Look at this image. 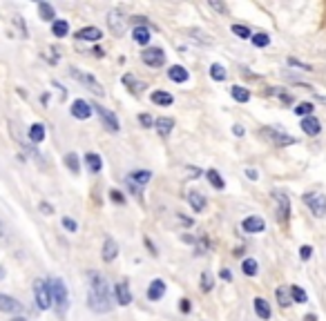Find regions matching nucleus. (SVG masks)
Segmentation results:
<instances>
[{
	"mask_svg": "<svg viewBox=\"0 0 326 321\" xmlns=\"http://www.w3.org/2000/svg\"><path fill=\"white\" fill-rule=\"evenodd\" d=\"M85 165L92 174H99L103 170V159H101L99 154H94V152H89V154H85Z\"/></svg>",
	"mask_w": 326,
	"mask_h": 321,
	"instance_id": "25",
	"label": "nucleus"
},
{
	"mask_svg": "<svg viewBox=\"0 0 326 321\" xmlns=\"http://www.w3.org/2000/svg\"><path fill=\"white\" fill-rule=\"evenodd\" d=\"M63 228L67 230V232H76V230H78V223L74 221V219H70V217H63Z\"/></svg>",
	"mask_w": 326,
	"mask_h": 321,
	"instance_id": "43",
	"label": "nucleus"
},
{
	"mask_svg": "<svg viewBox=\"0 0 326 321\" xmlns=\"http://www.w3.org/2000/svg\"><path fill=\"white\" fill-rule=\"evenodd\" d=\"M38 16H41L43 20H47V22L56 20V11H54V7L49 3H38Z\"/></svg>",
	"mask_w": 326,
	"mask_h": 321,
	"instance_id": "28",
	"label": "nucleus"
},
{
	"mask_svg": "<svg viewBox=\"0 0 326 321\" xmlns=\"http://www.w3.org/2000/svg\"><path fill=\"white\" fill-rule=\"evenodd\" d=\"M112 292H110V283L105 281V277H101L96 272H89V292H87V306L92 312H110L112 310Z\"/></svg>",
	"mask_w": 326,
	"mask_h": 321,
	"instance_id": "1",
	"label": "nucleus"
},
{
	"mask_svg": "<svg viewBox=\"0 0 326 321\" xmlns=\"http://www.w3.org/2000/svg\"><path fill=\"white\" fill-rule=\"evenodd\" d=\"M179 310H181V312H190V310H192V306H190L188 299H181V301H179Z\"/></svg>",
	"mask_w": 326,
	"mask_h": 321,
	"instance_id": "51",
	"label": "nucleus"
},
{
	"mask_svg": "<svg viewBox=\"0 0 326 321\" xmlns=\"http://www.w3.org/2000/svg\"><path fill=\"white\" fill-rule=\"evenodd\" d=\"M114 295H116V303H119V306H130L132 303V292H130V288H127L125 281H121V283L114 286Z\"/></svg>",
	"mask_w": 326,
	"mask_h": 321,
	"instance_id": "14",
	"label": "nucleus"
},
{
	"mask_svg": "<svg viewBox=\"0 0 326 321\" xmlns=\"http://www.w3.org/2000/svg\"><path fill=\"white\" fill-rule=\"evenodd\" d=\"M127 179H130V181H132L134 185L143 188V185H148V183H150V179H152V172H148V170H137V172L127 174Z\"/></svg>",
	"mask_w": 326,
	"mask_h": 321,
	"instance_id": "24",
	"label": "nucleus"
},
{
	"mask_svg": "<svg viewBox=\"0 0 326 321\" xmlns=\"http://www.w3.org/2000/svg\"><path fill=\"white\" fill-rule=\"evenodd\" d=\"M163 295H166V283H163V279H154L152 283H150V288H148V299L150 301H159Z\"/></svg>",
	"mask_w": 326,
	"mask_h": 321,
	"instance_id": "20",
	"label": "nucleus"
},
{
	"mask_svg": "<svg viewBox=\"0 0 326 321\" xmlns=\"http://www.w3.org/2000/svg\"><path fill=\"white\" fill-rule=\"evenodd\" d=\"M185 196H188V201H190V205H192L194 212H201V210L206 207V199H204V196H201L199 192H194V190H192V192H188Z\"/></svg>",
	"mask_w": 326,
	"mask_h": 321,
	"instance_id": "30",
	"label": "nucleus"
},
{
	"mask_svg": "<svg viewBox=\"0 0 326 321\" xmlns=\"http://www.w3.org/2000/svg\"><path fill=\"white\" fill-rule=\"evenodd\" d=\"M70 112H72V116L78 118V121H87L89 116H92V105L87 103V100H83V98H76L74 103H72L70 107Z\"/></svg>",
	"mask_w": 326,
	"mask_h": 321,
	"instance_id": "9",
	"label": "nucleus"
},
{
	"mask_svg": "<svg viewBox=\"0 0 326 321\" xmlns=\"http://www.w3.org/2000/svg\"><path fill=\"white\" fill-rule=\"evenodd\" d=\"M154 127H156V132H159L161 138H168V136H170V132H172V127H174V121H172V118H166V116L156 118Z\"/></svg>",
	"mask_w": 326,
	"mask_h": 321,
	"instance_id": "22",
	"label": "nucleus"
},
{
	"mask_svg": "<svg viewBox=\"0 0 326 321\" xmlns=\"http://www.w3.org/2000/svg\"><path fill=\"white\" fill-rule=\"evenodd\" d=\"M132 38H134V43H139V45H150V38H152V33H150V27L137 25V27L132 29Z\"/></svg>",
	"mask_w": 326,
	"mask_h": 321,
	"instance_id": "19",
	"label": "nucleus"
},
{
	"mask_svg": "<svg viewBox=\"0 0 326 321\" xmlns=\"http://www.w3.org/2000/svg\"><path fill=\"white\" fill-rule=\"evenodd\" d=\"M252 308H255V312H257V317H259V319H264V321L271 319V303H268L266 299L257 297V299L252 301Z\"/></svg>",
	"mask_w": 326,
	"mask_h": 321,
	"instance_id": "21",
	"label": "nucleus"
},
{
	"mask_svg": "<svg viewBox=\"0 0 326 321\" xmlns=\"http://www.w3.org/2000/svg\"><path fill=\"white\" fill-rule=\"evenodd\" d=\"M45 134H47V132H45L43 123H34V125L29 127V140H31V143H43Z\"/></svg>",
	"mask_w": 326,
	"mask_h": 321,
	"instance_id": "27",
	"label": "nucleus"
},
{
	"mask_svg": "<svg viewBox=\"0 0 326 321\" xmlns=\"http://www.w3.org/2000/svg\"><path fill=\"white\" fill-rule=\"evenodd\" d=\"M92 54H94V56H99V58H103V56H105V52H103L101 47H94V49H92Z\"/></svg>",
	"mask_w": 326,
	"mask_h": 321,
	"instance_id": "56",
	"label": "nucleus"
},
{
	"mask_svg": "<svg viewBox=\"0 0 326 321\" xmlns=\"http://www.w3.org/2000/svg\"><path fill=\"white\" fill-rule=\"evenodd\" d=\"M141 60L148 67H161L166 63V54H163L161 47H148L141 52Z\"/></svg>",
	"mask_w": 326,
	"mask_h": 321,
	"instance_id": "7",
	"label": "nucleus"
},
{
	"mask_svg": "<svg viewBox=\"0 0 326 321\" xmlns=\"http://www.w3.org/2000/svg\"><path fill=\"white\" fill-rule=\"evenodd\" d=\"M0 236H3V228H0Z\"/></svg>",
	"mask_w": 326,
	"mask_h": 321,
	"instance_id": "61",
	"label": "nucleus"
},
{
	"mask_svg": "<svg viewBox=\"0 0 326 321\" xmlns=\"http://www.w3.org/2000/svg\"><path fill=\"white\" fill-rule=\"evenodd\" d=\"M11 321H27V319H25V317H14Z\"/></svg>",
	"mask_w": 326,
	"mask_h": 321,
	"instance_id": "60",
	"label": "nucleus"
},
{
	"mask_svg": "<svg viewBox=\"0 0 326 321\" xmlns=\"http://www.w3.org/2000/svg\"><path fill=\"white\" fill-rule=\"evenodd\" d=\"M259 134H262V136L268 140V143L279 145V148H286V145H293V143H297V140H295L293 136H288V134H284L282 129H275V127H264Z\"/></svg>",
	"mask_w": 326,
	"mask_h": 321,
	"instance_id": "5",
	"label": "nucleus"
},
{
	"mask_svg": "<svg viewBox=\"0 0 326 321\" xmlns=\"http://www.w3.org/2000/svg\"><path fill=\"white\" fill-rule=\"evenodd\" d=\"M110 199L114 201V203H119V205L125 203V196H123V194L119 192V190H110Z\"/></svg>",
	"mask_w": 326,
	"mask_h": 321,
	"instance_id": "47",
	"label": "nucleus"
},
{
	"mask_svg": "<svg viewBox=\"0 0 326 321\" xmlns=\"http://www.w3.org/2000/svg\"><path fill=\"white\" fill-rule=\"evenodd\" d=\"M76 38L78 41H101L103 38V31L99 29V27H83V29L76 31Z\"/></svg>",
	"mask_w": 326,
	"mask_h": 321,
	"instance_id": "18",
	"label": "nucleus"
},
{
	"mask_svg": "<svg viewBox=\"0 0 326 321\" xmlns=\"http://www.w3.org/2000/svg\"><path fill=\"white\" fill-rule=\"evenodd\" d=\"M185 36L192 38L194 43H201V45H215L210 33L204 31V29H197V27H188V29H185Z\"/></svg>",
	"mask_w": 326,
	"mask_h": 321,
	"instance_id": "16",
	"label": "nucleus"
},
{
	"mask_svg": "<svg viewBox=\"0 0 326 321\" xmlns=\"http://www.w3.org/2000/svg\"><path fill=\"white\" fill-rule=\"evenodd\" d=\"M288 65H293V67H302L304 72H311V65H306V63H300L297 58H288Z\"/></svg>",
	"mask_w": 326,
	"mask_h": 321,
	"instance_id": "49",
	"label": "nucleus"
},
{
	"mask_svg": "<svg viewBox=\"0 0 326 321\" xmlns=\"http://www.w3.org/2000/svg\"><path fill=\"white\" fill-rule=\"evenodd\" d=\"M304 321H317V314H306Z\"/></svg>",
	"mask_w": 326,
	"mask_h": 321,
	"instance_id": "58",
	"label": "nucleus"
},
{
	"mask_svg": "<svg viewBox=\"0 0 326 321\" xmlns=\"http://www.w3.org/2000/svg\"><path fill=\"white\" fill-rule=\"evenodd\" d=\"M34 297H36L38 310H49L52 308V290H49L47 281H43V279L34 281Z\"/></svg>",
	"mask_w": 326,
	"mask_h": 321,
	"instance_id": "4",
	"label": "nucleus"
},
{
	"mask_svg": "<svg viewBox=\"0 0 326 321\" xmlns=\"http://www.w3.org/2000/svg\"><path fill=\"white\" fill-rule=\"evenodd\" d=\"M123 85H127L130 89H132V87H141V89L145 87L143 83H137V78H134V76H130V74H125V76H123Z\"/></svg>",
	"mask_w": 326,
	"mask_h": 321,
	"instance_id": "42",
	"label": "nucleus"
},
{
	"mask_svg": "<svg viewBox=\"0 0 326 321\" xmlns=\"http://www.w3.org/2000/svg\"><path fill=\"white\" fill-rule=\"evenodd\" d=\"M288 292H290V299H293V303H306V292L300 288V286H290L288 288Z\"/></svg>",
	"mask_w": 326,
	"mask_h": 321,
	"instance_id": "36",
	"label": "nucleus"
},
{
	"mask_svg": "<svg viewBox=\"0 0 326 321\" xmlns=\"http://www.w3.org/2000/svg\"><path fill=\"white\" fill-rule=\"evenodd\" d=\"M179 221L185 223V225H192V219H185V217H181V214H179Z\"/></svg>",
	"mask_w": 326,
	"mask_h": 321,
	"instance_id": "57",
	"label": "nucleus"
},
{
	"mask_svg": "<svg viewBox=\"0 0 326 321\" xmlns=\"http://www.w3.org/2000/svg\"><path fill=\"white\" fill-rule=\"evenodd\" d=\"M212 286H215V281H212V274L210 272H204L201 274V292H210L212 290Z\"/></svg>",
	"mask_w": 326,
	"mask_h": 321,
	"instance_id": "40",
	"label": "nucleus"
},
{
	"mask_svg": "<svg viewBox=\"0 0 326 321\" xmlns=\"http://www.w3.org/2000/svg\"><path fill=\"white\" fill-rule=\"evenodd\" d=\"M241 270H244L246 277H255V274L259 272V263H257L255 259H244V263H241Z\"/></svg>",
	"mask_w": 326,
	"mask_h": 321,
	"instance_id": "32",
	"label": "nucleus"
},
{
	"mask_svg": "<svg viewBox=\"0 0 326 321\" xmlns=\"http://www.w3.org/2000/svg\"><path fill=\"white\" fill-rule=\"evenodd\" d=\"M92 110H96V114L101 116V121H103V125L110 129V132H119L121 125H119V118L114 116V112L105 110L103 105H92Z\"/></svg>",
	"mask_w": 326,
	"mask_h": 321,
	"instance_id": "8",
	"label": "nucleus"
},
{
	"mask_svg": "<svg viewBox=\"0 0 326 321\" xmlns=\"http://www.w3.org/2000/svg\"><path fill=\"white\" fill-rule=\"evenodd\" d=\"M172 94H168V92H154L152 94V103L154 105H163V107H168V105H172Z\"/></svg>",
	"mask_w": 326,
	"mask_h": 321,
	"instance_id": "35",
	"label": "nucleus"
},
{
	"mask_svg": "<svg viewBox=\"0 0 326 321\" xmlns=\"http://www.w3.org/2000/svg\"><path fill=\"white\" fill-rule=\"evenodd\" d=\"M5 274H7V272H5V268H3V266H0V281H3V279H5Z\"/></svg>",
	"mask_w": 326,
	"mask_h": 321,
	"instance_id": "59",
	"label": "nucleus"
},
{
	"mask_svg": "<svg viewBox=\"0 0 326 321\" xmlns=\"http://www.w3.org/2000/svg\"><path fill=\"white\" fill-rule=\"evenodd\" d=\"M70 76L74 78V81L81 83L83 87H87L92 94H96V96H105L103 85H101V83L92 74H87V72H83V69H76V67H70Z\"/></svg>",
	"mask_w": 326,
	"mask_h": 321,
	"instance_id": "3",
	"label": "nucleus"
},
{
	"mask_svg": "<svg viewBox=\"0 0 326 321\" xmlns=\"http://www.w3.org/2000/svg\"><path fill=\"white\" fill-rule=\"evenodd\" d=\"M47 283H49V290H52V306L56 308V314H58V319H65L67 310H70V295H67L65 281L54 277Z\"/></svg>",
	"mask_w": 326,
	"mask_h": 321,
	"instance_id": "2",
	"label": "nucleus"
},
{
	"mask_svg": "<svg viewBox=\"0 0 326 321\" xmlns=\"http://www.w3.org/2000/svg\"><path fill=\"white\" fill-rule=\"evenodd\" d=\"M233 134H235V136H244V127H241V125H235V127H233Z\"/></svg>",
	"mask_w": 326,
	"mask_h": 321,
	"instance_id": "54",
	"label": "nucleus"
},
{
	"mask_svg": "<svg viewBox=\"0 0 326 321\" xmlns=\"http://www.w3.org/2000/svg\"><path fill=\"white\" fill-rule=\"evenodd\" d=\"M304 203L311 207V212L315 214L317 219L326 217V196L319 194V192H311V194H304Z\"/></svg>",
	"mask_w": 326,
	"mask_h": 321,
	"instance_id": "6",
	"label": "nucleus"
},
{
	"mask_svg": "<svg viewBox=\"0 0 326 321\" xmlns=\"http://www.w3.org/2000/svg\"><path fill=\"white\" fill-rule=\"evenodd\" d=\"M233 33L235 36H239L241 41H246V38H252V33H250V29L246 25H233Z\"/></svg>",
	"mask_w": 326,
	"mask_h": 321,
	"instance_id": "41",
	"label": "nucleus"
},
{
	"mask_svg": "<svg viewBox=\"0 0 326 321\" xmlns=\"http://www.w3.org/2000/svg\"><path fill=\"white\" fill-rule=\"evenodd\" d=\"M139 123H141L143 127H154V118L150 114H139Z\"/></svg>",
	"mask_w": 326,
	"mask_h": 321,
	"instance_id": "46",
	"label": "nucleus"
},
{
	"mask_svg": "<svg viewBox=\"0 0 326 321\" xmlns=\"http://www.w3.org/2000/svg\"><path fill=\"white\" fill-rule=\"evenodd\" d=\"M38 207H41V212H43V214H47V217H49V214H54V207L49 205L47 201H41V205H38Z\"/></svg>",
	"mask_w": 326,
	"mask_h": 321,
	"instance_id": "50",
	"label": "nucleus"
},
{
	"mask_svg": "<svg viewBox=\"0 0 326 321\" xmlns=\"http://www.w3.org/2000/svg\"><path fill=\"white\" fill-rule=\"evenodd\" d=\"M302 132L308 134V136H317L319 132H322V123L317 121L315 116H306V118H302Z\"/></svg>",
	"mask_w": 326,
	"mask_h": 321,
	"instance_id": "15",
	"label": "nucleus"
},
{
	"mask_svg": "<svg viewBox=\"0 0 326 321\" xmlns=\"http://www.w3.org/2000/svg\"><path fill=\"white\" fill-rule=\"evenodd\" d=\"M226 67H223V65H219V63H212L210 65V78H212V81H219V83H221V81H226Z\"/></svg>",
	"mask_w": 326,
	"mask_h": 321,
	"instance_id": "34",
	"label": "nucleus"
},
{
	"mask_svg": "<svg viewBox=\"0 0 326 321\" xmlns=\"http://www.w3.org/2000/svg\"><path fill=\"white\" fill-rule=\"evenodd\" d=\"M246 176H248L250 181H257V179H259V172L252 170V167H248V170H246Z\"/></svg>",
	"mask_w": 326,
	"mask_h": 321,
	"instance_id": "53",
	"label": "nucleus"
},
{
	"mask_svg": "<svg viewBox=\"0 0 326 321\" xmlns=\"http://www.w3.org/2000/svg\"><path fill=\"white\" fill-rule=\"evenodd\" d=\"M125 185H127V188H130V192H132L134 196H139V199H141V196H143V190L139 188V185H134V183L130 181V179H127V176H125Z\"/></svg>",
	"mask_w": 326,
	"mask_h": 321,
	"instance_id": "45",
	"label": "nucleus"
},
{
	"mask_svg": "<svg viewBox=\"0 0 326 321\" xmlns=\"http://www.w3.org/2000/svg\"><path fill=\"white\" fill-rule=\"evenodd\" d=\"M0 312L18 314V312H22V303L18 299H14V297L3 295V292H0Z\"/></svg>",
	"mask_w": 326,
	"mask_h": 321,
	"instance_id": "11",
	"label": "nucleus"
},
{
	"mask_svg": "<svg viewBox=\"0 0 326 321\" xmlns=\"http://www.w3.org/2000/svg\"><path fill=\"white\" fill-rule=\"evenodd\" d=\"M230 96L237 100V103H248V100H250V92L246 87L235 85V87H230Z\"/></svg>",
	"mask_w": 326,
	"mask_h": 321,
	"instance_id": "29",
	"label": "nucleus"
},
{
	"mask_svg": "<svg viewBox=\"0 0 326 321\" xmlns=\"http://www.w3.org/2000/svg\"><path fill=\"white\" fill-rule=\"evenodd\" d=\"M145 245H148V250L152 252V257H156V255H159V250H156V247H154V243H152V241H150V236H145Z\"/></svg>",
	"mask_w": 326,
	"mask_h": 321,
	"instance_id": "52",
	"label": "nucleus"
},
{
	"mask_svg": "<svg viewBox=\"0 0 326 321\" xmlns=\"http://www.w3.org/2000/svg\"><path fill=\"white\" fill-rule=\"evenodd\" d=\"M275 196V201H277V205H279V221L286 223L288 221V214H290V201H288V196H286V192H273Z\"/></svg>",
	"mask_w": 326,
	"mask_h": 321,
	"instance_id": "12",
	"label": "nucleus"
},
{
	"mask_svg": "<svg viewBox=\"0 0 326 321\" xmlns=\"http://www.w3.org/2000/svg\"><path fill=\"white\" fill-rule=\"evenodd\" d=\"M210 7L212 9H217V11H221V14H228V7L223 3H217V0H210Z\"/></svg>",
	"mask_w": 326,
	"mask_h": 321,
	"instance_id": "48",
	"label": "nucleus"
},
{
	"mask_svg": "<svg viewBox=\"0 0 326 321\" xmlns=\"http://www.w3.org/2000/svg\"><path fill=\"white\" fill-rule=\"evenodd\" d=\"M252 45L255 47H268L271 45V38H268V33H252Z\"/></svg>",
	"mask_w": 326,
	"mask_h": 321,
	"instance_id": "38",
	"label": "nucleus"
},
{
	"mask_svg": "<svg viewBox=\"0 0 326 321\" xmlns=\"http://www.w3.org/2000/svg\"><path fill=\"white\" fill-rule=\"evenodd\" d=\"M168 76H170V81H174V83H185L190 78L188 69L181 67V65H172L170 69H168Z\"/></svg>",
	"mask_w": 326,
	"mask_h": 321,
	"instance_id": "23",
	"label": "nucleus"
},
{
	"mask_svg": "<svg viewBox=\"0 0 326 321\" xmlns=\"http://www.w3.org/2000/svg\"><path fill=\"white\" fill-rule=\"evenodd\" d=\"M241 230L248 234H257V232H264L266 230V221L262 217H246L241 221Z\"/></svg>",
	"mask_w": 326,
	"mask_h": 321,
	"instance_id": "10",
	"label": "nucleus"
},
{
	"mask_svg": "<svg viewBox=\"0 0 326 321\" xmlns=\"http://www.w3.org/2000/svg\"><path fill=\"white\" fill-rule=\"evenodd\" d=\"M206 176H208V181H210L212 188H217V190H223V188H226V181H223L221 174H219L217 170H208Z\"/></svg>",
	"mask_w": 326,
	"mask_h": 321,
	"instance_id": "33",
	"label": "nucleus"
},
{
	"mask_svg": "<svg viewBox=\"0 0 326 321\" xmlns=\"http://www.w3.org/2000/svg\"><path fill=\"white\" fill-rule=\"evenodd\" d=\"M313 110H315V105L313 103H300L295 107V114H300V116H313Z\"/></svg>",
	"mask_w": 326,
	"mask_h": 321,
	"instance_id": "39",
	"label": "nucleus"
},
{
	"mask_svg": "<svg viewBox=\"0 0 326 321\" xmlns=\"http://www.w3.org/2000/svg\"><path fill=\"white\" fill-rule=\"evenodd\" d=\"M219 274H221V279H223V281H230V279H233V274H230V270H221V272H219Z\"/></svg>",
	"mask_w": 326,
	"mask_h": 321,
	"instance_id": "55",
	"label": "nucleus"
},
{
	"mask_svg": "<svg viewBox=\"0 0 326 321\" xmlns=\"http://www.w3.org/2000/svg\"><path fill=\"white\" fill-rule=\"evenodd\" d=\"M277 299H279V306L282 308H288L290 303H293V299H290V292L286 286H282V288H277Z\"/></svg>",
	"mask_w": 326,
	"mask_h": 321,
	"instance_id": "37",
	"label": "nucleus"
},
{
	"mask_svg": "<svg viewBox=\"0 0 326 321\" xmlns=\"http://www.w3.org/2000/svg\"><path fill=\"white\" fill-rule=\"evenodd\" d=\"M108 25H110V29L114 31L116 36H121V33L125 31L127 20L121 16V11H110V16H108Z\"/></svg>",
	"mask_w": 326,
	"mask_h": 321,
	"instance_id": "13",
	"label": "nucleus"
},
{
	"mask_svg": "<svg viewBox=\"0 0 326 321\" xmlns=\"http://www.w3.org/2000/svg\"><path fill=\"white\" fill-rule=\"evenodd\" d=\"M65 165H67V170H70L72 174L81 172V161H78V154H74V152L65 154Z\"/></svg>",
	"mask_w": 326,
	"mask_h": 321,
	"instance_id": "31",
	"label": "nucleus"
},
{
	"mask_svg": "<svg viewBox=\"0 0 326 321\" xmlns=\"http://www.w3.org/2000/svg\"><path fill=\"white\" fill-rule=\"evenodd\" d=\"M116 257H119V245H116L114 239H110V236H108V239L103 241V261L112 263Z\"/></svg>",
	"mask_w": 326,
	"mask_h": 321,
	"instance_id": "17",
	"label": "nucleus"
},
{
	"mask_svg": "<svg viewBox=\"0 0 326 321\" xmlns=\"http://www.w3.org/2000/svg\"><path fill=\"white\" fill-rule=\"evenodd\" d=\"M313 257V245H302L300 247V259L302 261H308Z\"/></svg>",
	"mask_w": 326,
	"mask_h": 321,
	"instance_id": "44",
	"label": "nucleus"
},
{
	"mask_svg": "<svg viewBox=\"0 0 326 321\" xmlns=\"http://www.w3.org/2000/svg\"><path fill=\"white\" fill-rule=\"evenodd\" d=\"M52 33H54L56 38H65L67 33H70V22L56 18V20L52 22Z\"/></svg>",
	"mask_w": 326,
	"mask_h": 321,
	"instance_id": "26",
	"label": "nucleus"
}]
</instances>
